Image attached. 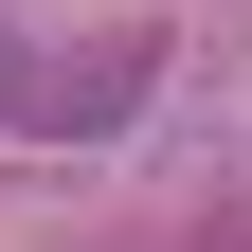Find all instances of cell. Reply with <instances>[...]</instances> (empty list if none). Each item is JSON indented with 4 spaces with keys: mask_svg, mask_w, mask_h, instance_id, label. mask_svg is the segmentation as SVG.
<instances>
[{
    "mask_svg": "<svg viewBox=\"0 0 252 252\" xmlns=\"http://www.w3.org/2000/svg\"><path fill=\"white\" fill-rule=\"evenodd\" d=\"M126 90H144V36H108V54H72V72L0 36V108H18V126H108Z\"/></svg>",
    "mask_w": 252,
    "mask_h": 252,
    "instance_id": "6da1fadb",
    "label": "cell"
}]
</instances>
